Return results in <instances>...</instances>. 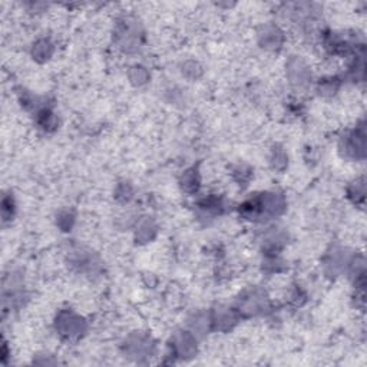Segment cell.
I'll return each mask as SVG.
<instances>
[{
	"label": "cell",
	"mask_w": 367,
	"mask_h": 367,
	"mask_svg": "<svg viewBox=\"0 0 367 367\" xmlns=\"http://www.w3.org/2000/svg\"><path fill=\"white\" fill-rule=\"evenodd\" d=\"M232 180L238 184V185H242V187H247L254 175L253 173V168L246 166V164H238L232 168Z\"/></svg>",
	"instance_id": "29"
},
{
	"label": "cell",
	"mask_w": 367,
	"mask_h": 367,
	"mask_svg": "<svg viewBox=\"0 0 367 367\" xmlns=\"http://www.w3.org/2000/svg\"><path fill=\"white\" fill-rule=\"evenodd\" d=\"M88 329L87 318L72 309H61L55 316L54 330L63 342H79L88 333Z\"/></svg>",
	"instance_id": "3"
},
{
	"label": "cell",
	"mask_w": 367,
	"mask_h": 367,
	"mask_svg": "<svg viewBox=\"0 0 367 367\" xmlns=\"http://www.w3.org/2000/svg\"><path fill=\"white\" fill-rule=\"evenodd\" d=\"M339 155L350 162H363L366 159V122L359 120L356 127L346 130L337 139Z\"/></svg>",
	"instance_id": "5"
},
{
	"label": "cell",
	"mask_w": 367,
	"mask_h": 367,
	"mask_svg": "<svg viewBox=\"0 0 367 367\" xmlns=\"http://www.w3.org/2000/svg\"><path fill=\"white\" fill-rule=\"evenodd\" d=\"M66 261L75 273L88 278H97L104 273L101 257L94 250L84 246H72L68 250Z\"/></svg>",
	"instance_id": "6"
},
{
	"label": "cell",
	"mask_w": 367,
	"mask_h": 367,
	"mask_svg": "<svg viewBox=\"0 0 367 367\" xmlns=\"http://www.w3.org/2000/svg\"><path fill=\"white\" fill-rule=\"evenodd\" d=\"M285 77L294 89H307L313 82L311 66L304 58L292 55L285 61Z\"/></svg>",
	"instance_id": "10"
},
{
	"label": "cell",
	"mask_w": 367,
	"mask_h": 367,
	"mask_svg": "<svg viewBox=\"0 0 367 367\" xmlns=\"http://www.w3.org/2000/svg\"><path fill=\"white\" fill-rule=\"evenodd\" d=\"M36 127L44 134H54L59 128V116L51 104H45L33 113Z\"/></svg>",
	"instance_id": "18"
},
{
	"label": "cell",
	"mask_w": 367,
	"mask_h": 367,
	"mask_svg": "<svg viewBox=\"0 0 367 367\" xmlns=\"http://www.w3.org/2000/svg\"><path fill=\"white\" fill-rule=\"evenodd\" d=\"M342 85H343V80L340 76L330 75V76H324L318 80L316 85V91L323 98H333L339 94Z\"/></svg>",
	"instance_id": "23"
},
{
	"label": "cell",
	"mask_w": 367,
	"mask_h": 367,
	"mask_svg": "<svg viewBox=\"0 0 367 367\" xmlns=\"http://www.w3.org/2000/svg\"><path fill=\"white\" fill-rule=\"evenodd\" d=\"M128 80L135 88H142L151 82V70L142 63H134L128 69Z\"/></svg>",
	"instance_id": "24"
},
{
	"label": "cell",
	"mask_w": 367,
	"mask_h": 367,
	"mask_svg": "<svg viewBox=\"0 0 367 367\" xmlns=\"http://www.w3.org/2000/svg\"><path fill=\"white\" fill-rule=\"evenodd\" d=\"M159 232V225L154 217L144 216L138 218L134 224V241L138 246H147V244L155 241Z\"/></svg>",
	"instance_id": "16"
},
{
	"label": "cell",
	"mask_w": 367,
	"mask_h": 367,
	"mask_svg": "<svg viewBox=\"0 0 367 367\" xmlns=\"http://www.w3.org/2000/svg\"><path fill=\"white\" fill-rule=\"evenodd\" d=\"M268 166L277 174H282L289 170L290 156L282 145L275 144L271 147L268 154Z\"/></svg>",
	"instance_id": "20"
},
{
	"label": "cell",
	"mask_w": 367,
	"mask_h": 367,
	"mask_svg": "<svg viewBox=\"0 0 367 367\" xmlns=\"http://www.w3.org/2000/svg\"><path fill=\"white\" fill-rule=\"evenodd\" d=\"M120 352L131 361L145 363L155 356L156 344L151 335L145 332H134L122 342Z\"/></svg>",
	"instance_id": "8"
},
{
	"label": "cell",
	"mask_w": 367,
	"mask_h": 367,
	"mask_svg": "<svg viewBox=\"0 0 367 367\" xmlns=\"http://www.w3.org/2000/svg\"><path fill=\"white\" fill-rule=\"evenodd\" d=\"M55 52H56V45L54 42V39L49 36H39L37 39L33 40V44L30 45L29 49L30 58L39 65L48 63L54 58Z\"/></svg>",
	"instance_id": "17"
},
{
	"label": "cell",
	"mask_w": 367,
	"mask_h": 367,
	"mask_svg": "<svg viewBox=\"0 0 367 367\" xmlns=\"http://www.w3.org/2000/svg\"><path fill=\"white\" fill-rule=\"evenodd\" d=\"M287 211V198L280 191L251 194L238 206L241 218L250 223H268L282 217Z\"/></svg>",
	"instance_id": "1"
},
{
	"label": "cell",
	"mask_w": 367,
	"mask_h": 367,
	"mask_svg": "<svg viewBox=\"0 0 367 367\" xmlns=\"http://www.w3.org/2000/svg\"><path fill=\"white\" fill-rule=\"evenodd\" d=\"M210 314H211L213 332H221V333L231 332L241 321V317L234 309V306L232 307L218 306L214 310H211Z\"/></svg>",
	"instance_id": "14"
},
{
	"label": "cell",
	"mask_w": 367,
	"mask_h": 367,
	"mask_svg": "<svg viewBox=\"0 0 367 367\" xmlns=\"http://www.w3.org/2000/svg\"><path fill=\"white\" fill-rule=\"evenodd\" d=\"M346 197L354 207L363 209L366 201V178L364 175L356 177L346 187Z\"/></svg>",
	"instance_id": "22"
},
{
	"label": "cell",
	"mask_w": 367,
	"mask_h": 367,
	"mask_svg": "<svg viewBox=\"0 0 367 367\" xmlns=\"http://www.w3.org/2000/svg\"><path fill=\"white\" fill-rule=\"evenodd\" d=\"M112 42L122 54H138L147 42V30L144 23L134 15L119 16L113 23Z\"/></svg>",
	"instance_id": "2"
},
{
	"label": "cell",
	"mask_w": 367,
	"mask_h": 367,
	"mask_svg": "<svg viewBox=\"0 0 367 367\" xmlns=\"http://www.w3.org/2000/svg\"><path fill=\"white\" fill-rule=\"evenodd\" d=\"M354 256L356 253L342 246V244H332L321 257L323 274L330 280L343 277L344 274L349 273Z\"/></svg>",
	"instance_id": "7"
},
{
	"label": "cell",
	"mask_w": 367,
	"mask_h": 367,
	"mask_svg": "<svg viewBox=\"0 0 367 367\" xmlns=\"http://www.w3.org/2000/svg\"><path fill=\"white\" fill-rule=\"evenodd\" d=\"M168 356L173 360H191L198 353V337L188 329L177 330L168 344Z\"/></svg>",
	"instance_id": "11"
},
{
	"label": "cell",
	"mask_w": 367,
	"mask_h": 367,
	"mask_svg": "<svg viewBox=\"0 0 367 367\" xmlns=\"http://www.w3.org/2000/svg\"><path fill=\"white\" fill-rule=\"evenodd\" d=\"M16 211H18V206L13 194L5 192L2 197V221L5 225L13 221V218L16 217Z\"/></svg>",
	"instance_id": "28"
},
{
	"label": "cell",
	"mask_w": 367,
	"mask_h": 367,
	"mask_svg": "<svg viewBox=\"0 0 367 367\" xmlns=\"http://www.w3.org/2000/svg\"><path fill=\"white\" fill-rule=\"evenodd\" d=\"M187 329L191 330L198 339L207 336L210 332H213L210 311H204V310L194 311L187 320Z\"/></svg>",
	"instance_id": "19"
},
{
	"label": "cell",
	"mask_w": 367,
	"mask_h": 367,
	"mask_svg": "<svg viewBox=\"0 0 367 367\" xmlns=\"http://www.w3.org/2000/svg\"><path fill=\"white\" fill-rule=\"evenodd\" d=\"M234 309L240 314L241 320L253 318L267 316L273 309V303L266 290L260 287H249L238 296Z\"/></svg>",
	"instance_id": "4"
},
{
	"label": "cell",
	"mask_w": 367,
	"mask_h": 367,
	"mask_svg": "<svg viewBox=\"0 0 367 367\" xmlns=\"http://www.w3.org/2000/svg\"><path fill=\"white\" fill-rule=\"evenodd\" d=\"M135 197V188L130 181H119L115 185L113 189V198L116 202L125 206V204H130Z\"/></svg>",
	"instance_id": "26"
},
{
	"label": "cell",
	"mask_w": 367,
	"mask_h": 367,
	"mask_svg": "<svg viewBox=\"0 0 367 367\" xmlns=\"http://www.w3.org/2000/svg\"><path fill=\"white\" fill-rule=\"evenodd\" d=\"M180 72H181V76L184 79L189 80V82H195V80L202 77L204 66L198 61H195V59H187V61H184L181 63Z\"/></svg>",
	"instance_id": "25"
},
{
	"label": "cell",
	"mask_w": 367,
	"mask_h": 367,
	"mask_svg": "<svg viewBox=\"0 0 367 367\" xmlns=\"http://www.w3.org/2000/svg\"><path fill=\"white\" fill-rule=\"evenodd\" d=\"M76 220H77V216H76L75 210L63 209L56 214L55 223H56V227L59 228V231L70 232L76 225Z\"/></svg>",
	"instance_id": "27"
},
{
	"label": "cell",
	"mask_w": 367,
	"mask_h": 367,
	"mask_svg": "<svg viewBox=\"0 0 367 367\" xmlns=\"http://www.w3.org/2000/svg\"><path fill=\"white\" fill-rule=\"evenodd\" d=\"M289 242V232L281 227H270L261 238L263 254H281Z\"/></svg>",
	"instance_id": "15"
},
{
	"label": "cell",
	"mask_w": 367,
	"mask_h": 367,
	"mask_svg": "<svg viewBox=\"0 0 367 367\" xmlns=\"http://www.w3.org/2000/svg\"><path fill=\"white\" fill-rule=\"evenodd\" d=\"M167 94L170 95L168 101H170L171 104H180V102H182V101H184L182 91H181V89H178V88H173V89L167 91Z\"/></svg>",
	"instance_id": "30"
},
{
	"label": "cell",
	"mask_w": 367,
	"mask_h": 367,
	"mask_svg": "<svg viewBox=\"0 0 367 367\" xmlns=\"http://www.w3.org/2000/svg\"><path fill=\"white\" fill-rule=\"evenodd\" d=\"M201 173L198 170V167H189L187 168L181 175H180V180H178V184H180V188L182 192L188 194V195H194V194H198L199 188H201Z\"/></svg>",
	"instance_id": "21"
},
{
	"label": "cell",
	"mask_w": 367,
	"mask_h": 367,
	"mask_svg": "<svg viewBox=\"0 0 367 367\" xmlns=\"http://www.w3.org/2000/svg\"><path fill=\"white\" fill-rule=\"evenodd\" d=\"M228 206L230 204L224 197L218 194H210L195 202V216L198 220L209 224L213 220L224 216L228 211Z\"/></svg>",
	"instance_id": "12"
},
{
	"label": "cell",
	"mask_w": 367,
	"mask_h": 367,
	"mask_svg": "<svg viewBox=\"0 0 367 367\" xmlns=\"http://www.w3.org/2000/svg\"><path fill=\"white\" fill-rule=\"evenodd\" d=\"M256 37H257V45L263 51L273 52V54L280 52L285 45V40H287L284 29L274 22L261 25L257 30Z\"/></svg>",
	"instance_id": "13"
},
{
	"label": "cell",
	"mask_w": 367,
	"mask_h": 367,
	"mask_svg": "<svg viewBox=\"0 0 367 367\" xmlns=\"http://www.w3.org/2000/svg\"><path fill=\"white\" fill-rule=\"evenodd\" d=\"M25 300L26 292L23 274L19 270H11L4 278V313L12 309H20Z\"/></svg>",
	"instance_id": "9"
}]
</instances>
